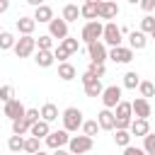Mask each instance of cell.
<instances>
[{
  "label": "cell",
  "mask_w": 155,
  "mask_h": 155,
  "mask_svg": "<svg viewBox=\"0 0 155 155\" xmlns=\"http://www.w3.org/2000/svg\"><path fill=\"white\" fill-rule=\"evenodd\" d=\"M63 128L70 133V131H78L80 126H82V111L78 109V107H68L65 111H63Z\"/></svg>",
  "instance_id": "cell-1"
},
{
  "label": "cell",
  "mask_w": 155,
  "mask_h": 155,
  "mask_svg": "<svg viewBox=\"0 0 155 155\" xmlns=\"http://www.w3.org/2000/svg\"><path fill=\"white\" fill-rule=\"evenodd\" d=\"M102 44L104 46H121V27H116V22H107L104 31H102Z\"/></svg>",
  "instance_id": "cell-2"
},
{
  "label": "cell",
  "mask_w": 155,
  "mask_h": 155,
  "mask_svg": "<svg viewBox=\"0 0 155 155\" xmlns=\"http://www.w3.org/2000/svg\"><path fill=\"white\" fill-rule=\"evenodd\" d=\"M92 150V138L90 136H70L68 140V153L70 155H82Z\"/></svg>",
  "instance_id": "cell-3"
},
{
  "label": "cell",
  "mask_w": 155,
  "mask_h": 155,
  "mask_svg": "<svg viewBox=\"0 0 155 155\" xmlns=\"http://www.w3.org/2000/svg\"><path fill=\"white\" fill-rule=\"evenodd\" d=\"M102 31H104V24L97 22V19H92V22H87V24L82 27V41H85V44L99 41V39H102Z\"/></svg>",
  "instance_id": "cell-4"
},
{
  "label": "cell",
  "mask_w": 155,
  "mask_h": 155,
  "mask_svg": "<svg viewBox=\"0 0 155 155\" xmlns=\"http://www.w3.org/2000/svg\"><path fill=\"white\" fill-rule=\"evenodd\" d=\"M34 48H36V39H34V36H19V39L15 41V53H17V58L31 56Z\"/></svg>",
  "instance_id": "cell-5"
},
{
  "label": "cell",
  "mask_w": 155,
  "mask_h": 155,
  "mask_svg": "<svg viewBox=\"0 0 155 155\" xmlns=\"http://www.w3.org/2000/svg\"><path fill=\"white\" fill-rule=\"evenodd\" d=\"M119 102H121V87L109 85V87L102 90V104H104V109H114Z\"/></svg>",
  "instance_id": "cell-6"
},
{
  "label": "cell",
  "mask_w": 155,
  "mask_h": 155,
  "mask_svg": "<svg viewBox=\"0 0 155 155\" xmlns=\"http://www.w3.org/2000/svg\"><path fill=\"white\" fill-rule=\"evenodd\" d=\"M48 36H51V39H58V41H63V39L68 36V22H65L63 17H61V19H58V17H53V19L48 22Z\"/></svg>",
  "instance_id": "cell-7"
},
{
  "label": "cell",
  "mask_w": 155,
  "mask_h": 155,
  "mask_svg": "<svg viewBox=\"0 0 155 155\" xmlns=\"http://www.w3.org/2000/svg\"><path fill=\"white\" fill-rule=\"evenodd\" d=\"M44 140H46V145H48L51 150H58V148L68 145L70 136H68V131H65V128H61V131H51V133H48Z\"/></svg>",
  "instance_id": "cell-8"
},
{
  "label": "cell",
  "mask_w": 155,
  "mask_h": 155,
  "mask_svg": "<svg viewBox=\"0 0 155 155\" xmlns=\"http://www.w3.org/2000/svg\"><path fill=\"white\" fill-rule=\"evenodd\" d=\"M87 53H90V61H92V63H104V61L109 58V51H107V46H104L102 41L87 44Z\"/></svg>",
  "instance_id": "cell-9"
},
{
  "label": "cell",
  "mask_w": 155,
  "mask_h": 155,
  "mask_svg": "<svg viewBox=\"0 0 155 155\" xmlns=\"http://www.w3.org/2000/svg\"><path fill=\"white\" fill-rule=\"evenodd\" d=\"M119 15V5H116V0H102L99 2V7H97V17L99 19H114Z\"/></svg>",
  "instance_id": "cell-10"
},
{
  "label": "cell",
  "mask_w": 155,
  "mask_h": 155,
  "mask_svg": "<svg viewBox=\"0 0 155 155\" xmlns=\"http://www.w3.org/2000/svg\"><path fill=\"white\" fill-rule=\"evenodd\" d=\"M109 58H111L114 63H131V61H133V51H131L128 46H114V48L109 51Z\"/></svg>",
  "instance_id": "cell-11"
},
{
  "label": "cell",
  "mask_w": 155,
  "mask_h": 155,
  "mask_svg": "<svg viewBox=\"0 0 155 155\" xmlns=\"http://www.w3.org/2000/svg\"><path fill=\"white\" fill-rule=\"evenodd\" d=\"M24 104L19 102V99H10L7 104H5V116L10 119V121H17V119H22L24 116Z\"/></svg>",
  "instance_id": "cell-12"
},
{
  "label": "cell",
  "mask_w": 155,
  "mask_h": 155,
  "mask_svg": "<svg viewBox=\"0 0 155 155\" xmlns=\"http://www.w3.org/2000/svg\"><path fill=\"white\" fill-rule=\"evenodd\" d=\"M131 109H133L136 119H148V116L153 114V109H150V102H148V99H143V97L133 99V102H131Z\"/></svg>",
  "instance_id": "cell-13"
},
{
  "label": "cell",
  "mask_w": 155,
  "mask_h": 155,
  "mask_svg": "<svg viewBox=\"0 0 155 155\" xmlns=\"http://www.w3.org/2000/svg\"><path fill=\"white\" fill-rule=\"evenodd\" d=\"M97 124H99L102 131H114V126H116L114 111H111V109H102V111L97 114Z\"/></svg>",
  "instance_id": "cell-14"
},
{
  "label": "cell",
  "mask_w": 155,
  "mask_h": 155,
  "mask_svg": "<svg viewBox=\"0 0 155 155\" xmlns=\"http://www.w3.org/2000/svg\"><path fill=\"white\" fill-rule=\"evenodd\" d=\"M148 46V36L143 31H131L128 34V48L131 51H143Z\"/></svg>",
  "instance_id": "cell-15"
},
{
  "label": "cell",
  "mask_w": 155,
  "mask_h": 155,
  "mask_svg": "<svg viewBox=\"0 0 155 155\" xmlns=\"http://www.w3.org/2000/svg\"><path fill=\"white\" fill-rule=\"evenodd\" d=\"M128 133L131 136H148L150 133V126H148V119H133L131 121V126H128Z\"/></svg>",
  "instance_id": "cell-16"
},
{
  "label": "cell",
  "mask_w": 155,
  "mask_h": 155,
  "mask_svg": "<svg viewBox=\"0 0 155 155\" xmlns=\"http://www.w3.org/2000/svg\"><path fill=\"white\" fill-rule=\"evenodd\" d=\"M48 133H51V124H46L44 119H39V121L31 124V128H29V136H34V138H39V140L46 138Z\"/></svg>",
  "instance_id": "cell-17"
},
{
  "label": "cell",
  "mask_w": 155,
  "mask_h": 155,
  "mask_svg": "<svg viewBox=\"0 0 155 155\" xmlns=\"http://www.w3.org/2000/svg\"><path fill=\"white\" fill-rule=\"evenodd\" d=\"M34 29H36L34 17H19V19H17V31H19L22 36H31Z\"/></svg>",
  "instance_id": "cell-18"
},
{
  "label": "cell",
  "mask_w": 155,
  "mask_h": 155,
  "mask_svg": "<svg viewBox=\"0 0 155 155\" xmlns=\"http://www.w3.org/2000/svg\"><path fill=\"white\" fill-rule=\"evenodd\" d=\"M53 19V10L48 7V5H39L36 10H34V22H51Z\"/></svg>",
  "instance_id": "cell-19"
},
{
  "label": "cell",
  "mask_w": 155,
  "mask_h": 155,
  "mask_svg": "<svg viewBox=\"0 0 155 155\" xmlns=\"http://www.w3.org/2000/svg\"><path fill=\"white\" fill-rule=\"evenodd\" d=\"M75 75H78L75 65H70V63H58V78H61V80L70 82V80H75Z\"/></svg>",
  "instance_id": "cell-20"
},
{
  "label": "cell",
  "mask_w": 155,
  "mask_h": 155,
  "mask_svg": "<svg viewBox=\"0 0 155 155\" xmlns=\"http://www.w3.org/2000/svg\"><path fill=\"white\" fill-rule=\"evenodd\" d=\"M34 61H36V65H39V68H51V65L56 63V58H53V51H39Z\"/></svg>",
  "instance_id": "cell-21"
},
{
  "label": "cell",
  "mask_w": 155,
  "mask_h": 155,
  "mask_svg": "<svg viewBox=\"0 0 155 155\" xmlns=\"http://www.w3.org/2000/svg\"><path fill=\"white\" fill-rule=\"evenodd\" d=\"M116 111H114V119H131L133 116V109H131V102H119L116 107H114Z\"/></svg>",
  "instance_id": "cell-22"
},
{
  "label": "cell",
  "mask_w": 155,
  "mask_h": 155,
  "mask_svg": "<svg viewBox=\"0 0 155 155\" xmlns=\"http://www.w3.org/2000/svg\"><path fill=\"white\" fill-rule=\"evenodd\" d=\"M39 114H41V119H44L46 124H51V121H56V119H58V107L48 102V104H44V107H41V111H39Z\"/></svg>",
  "instance_id": "cell-23"
},
{
  "label": "cell",
  "mask_w": 155,
  "mask_h": 155,
  "mask_svg": "<svg viewBox=\"0 0 155 155\" xmlns=\"http://www.w3.org/2000/svg\"><path fill=\"white\" fill-rule=\"evenodd\" d=\"M78 17H80V7L78 5H65L63 7V19L70 24V22H78Z\"/></svg>",
  "instance_id": "cell-24"
},
{
  "label": "cell",
  "mask_w": 155,
  "mask_h": 155,
  "mask_svg": "<svg viewBox=\"0 0 155 155\" xmlns=\"http://www.w3.org/2000/svg\"><path fill=\"white\" fill-rule=\"evenodd\" d=\"M140 85V75L138 73H133V70H128L126 75H124V87H128V90H136Z\"/></svg>",
  "instance_id": "cell-25"
},
{
  "label": "cell",
  "mask_w": 155,
  "mask_h": 155,
  "mask_svg": "<svg viewBox=\"0 0 155 155\" xmlns=\"http://www.w3.org/2000/svg\"><path fill=\"white\" fill-rule=\"evenodd\" d=\"M15 34L10 31H0V51H7V48H15Z\"/></svg>",
  "instance_id": "cell-26"
},
{
  "label": "cell",
  "mask_w": 155,
  "mask_h": 155,
  "mask_svg": "<svg viewBox=\"0 0 155 155\" xmlns=\"http://www.w3.org/2000/svg\"><path fill=\"white\" fill-rule=\"evenodd\" d=\"M97 7L99 5H90V2H85L82 7H80V17H85V19H97Z\"/></svg>",
  "instance_id": "cell-27"
},
{
  "label": "cell",
  "mask_w": 155,
  "mask_h": 155,
  "mask_svg": "<svg viewBox=\"0 0 155 155\" xmlns=\"http://www.w3.org/2000/svg\"><path fill=\"white\" fill-rule=\"evenodd\" d=\"M138 90H140V97H143V99H150V97H155V85H153V82H148V80H140Z\"/></svg>",
  "instance_id": "cell-28"
},
{
  "label": "cell",
  "mask_w": 155,
  "mask_h": 155,
  "mask_svg": "<svg viewBox=\"0 0 155 155\" xmlns=\"http://www.w3.org/2000/svg\"><path fill=\"white\" fill-rule=\"evenodd\" d=\"M29 128H31V126L24 121V116L17 119V121H12V133H15V136H24V133H29Z\"/></svg>",
  "instance_id": "cell-29"
},
{
  "label": "cell",
  "mask_w": 155,
  "mask_h": 155,
  "mask_svg": "<svg viewBox=\"0 0 155 155\" xmlns=\"http://www.w3.org/2000/svg\"><path fill=\"white\" fill-rule=\"evenodd\" d=\"M22 150H24V153H29V155L39 153V150H41V145H39V138H34V136L24 138V148H22Z\"/></svg>",
  "instance_id": "cell-30"
},
{
  "label": "cell",
  "mask_w": 155,
  "mask_h": 155,
  "mask_svg": "<svg viewBox=\"0 0 155 155\" xmlns=\"http://www.w3.org/2000/svg\"><path fill=\"white\" fill-rule=\"evenodd\" d=\"M102 82L99 80H94V82H90V85H85V94L87 97H102Z\"/></svg>",
  "instance_id": "cell-31"
},
{
  "label": "cell",
  "mask_w": 155,
  "mask_h": 155,
  "mask_svg": "<svg viewBox=\"0 0 155 155\" xmlns=\"http://www.w3.org/2000/svg\"><path fill=\"white\" fill-rule=\"evenodd\" d=\"M82 131H85V136H90V138H94L102 128H99V124L97 121H82V126H80Z\"/></svg>",
  "instance_id": "cell-32"
},
{
  "label": "cell",
  "mask_w": 155,
  "mask_h": 155,
  "mask_svg": "<svg viewBox=\"0 0 155 155\" xmlns=\"http://www.w3.org/2000/svg\"><path fill=\"white\" fill-rule=\"evenodd\" d=\"M114 140H116V145L126 148V145H131V133H128V131H121V128H116V133H114Z\"/></svg>",
  "instance_id": "cell-33"
},
{
  "label": "cell",
  "mask_w": 155,
  "mask_h": 155,
  "mask_svg": "<svg viewBox=\"0 0 155 155\" xmlns=\"http://www.w3.org/2000/svg\"><path fill=\"white\" fill-rule=\"evenodd\" d=\"M143 150H145V155H155V133L143 136Z\"/></svg>",
  "instance_id": "cell-34"
},
{
  "label": "cell",
  "mask_w": 155,
  "mask_h": 155,
  "mask_svg": "<svg viewBox=\"0 0 155 155\" xmlns=\"http://www.w3.org/2000/svg\"><path fill=\"white\" fill-rule=\"evenodd\" d=\"M36 48H39V51H51V48H53V39H51L48 34L39 36V39H36Z\"/></svg>",
  "instance_id": "cell-35"
},
{
  "label": "cell",
  "mask_w": 155,
  "mask_h": 155,
  "mask_svg": "<svg viewBox=\"0 0 155 155\" xmlns=\"http://www.w3.org/2000/svg\"><path fill=\"white\" fill-rule=\"evenodd\" d=\"M7 148H10L12 153H19V150L24 148V138H22V136H10V140H7Z\"/></svg>",
  "instance_id": "cell-36"
},
{
  "label": "cell",
  "mask_w": 155,
  "mask_h": 155,
  "mask_svg": "<svg viewBox=\"0 0 155 155\" xmlns=\"http://www.w3.org/2000/svg\"><path fill=\"white\" fill-rule=\"evenodd\" d=\"M153 29H155V17H153V15H145V17L140 19V31H143V34H150Z\"/></svg>",
  "instance_id": "cell-37"
},
{
  "label": "cell",
  "mask_w": 155,
  "mask_h": 155,
  "mask_svg": "<svg viewBox=\"0 0 155 155\" xmlns=\"http://www.w3.org/2000/svg\"><path fill=\"white\" fill-rule=\"evenodd\" d=\"M0 99L7 104L10 99H15V87L12 85H0Z\"/></svg>",
  "instance_id": "cell-38"
},
{
  "label": "cell",
  "mask_w": 155,
  "mask_h": 155,
  "mask_svg": "<svg viewBox=\"0 0 155 155\" xmlns=\"http://www.w3.org/2000/svg\"><path fill=\"white\" fill-rule=\"evenodd\" d=\"M61 46L68 51V53H75L78 48H80V44H78V39H70V36H65L63 41H61Z\"/></svg>",
  "instance_id": "cell-39"
},
{
  "label": "cell",
  "mask_w": 155,
  "mask_h": 155,
  "mask_svg": "<svg viewBox=\"0 0 155 155\" xmlns=\"http://www.w3.org/2000/svg\"><path fill=\"white\" fill-rule=\"evenodd\" d=\"M39 119H41V114H39V109H27V111H24V121H27L29 126H31V124H36Z\"/></svg>",
  "instance_id": "cell-40"
},
{
  "label": "cell",
  "mask_w": 155,
  "mask_h": 155,
  "mask_svg": "<svg viewBox=\"0 0 155 155\" xmlns=\"http://www.w3.org/2000/svg\"><path fill=\"white\" fill-rule=\"evenodd\" d=\"M87 70H90V73H92V75H94L97 80H99V78H102L104 73H107V68H104V63H92V65H90Z\"/></svg>",
  "instance_id": "cell-41"
},
{
  "label": "cell",
  "mask_w": 155,
  "mask_h": 155,
  "mask_svg": "<svg viewBox=\"0 0 155 155\" xmlns=\"http://www.w3.org/2000/svg\"><path fill=\"white\" fill-rule=\"evenodd\" d=\"M68 56H70V53H68V51H65V48H63V46L58 44V48L53 51V58H58L61 63H65V58H68Z\"/></svg>",
  "instance_id": "cell-42"
},
{
  "label": "cell",
  "mask_w": 155,
  "mask_h": 155,
  "mask_svg": "<svg viewBox=\"0 0 155 155\" xmlns=\"http://www.w3.org/2000/svg\"><path fill=\"white\" fill-rule=\"evenodd\" d=\"M124 155H145L143 148H136V145H126L124 148Z\"/></svg>",
  "instance_id": "cell-43"
},
{
  "label": "cell",
  "mask_w": 155,
  "mask_h": 155,
  "mask_svg": "<svg viewBox=\"0 0 155 155\" xmlns=\"http://www.w3.org/2000/svg\"><path fill=\"white\" fill-rule=\"evenodd\" d=\"M138 5H140L145 12H153V10H155V0H140Z\"/></svg>",
  "instance_id": "cell-44"
},
{
  "label": "cell",
  "mask_w": 155,
  "mask_h": 155,
  "mask_svg": "<svg viewBox=\"0 0 155 155\" xmlns=\"http://www.w3.org/2000/svg\"><path fill=\"white\" fill-rule=\"evenodd\" d=\"M94 80H97V78H94L90 70H85V73H82V85H90V82H94Z\"/></svg>",
  "instance_id": "cell-45"
},
{
  "label": "cell",
  "mask_w": 155,
  "mask_h": 155,
  "mask_svg": "<svg viewBox=\"0 0 155 155\" xmlns=\"http://www.w3.org/2000/svg\"><path fill=\"white\" fill-rule=\"evenodd\" d=\"M10 10V0H0V15Z\"/></svg>",
  "instance_id": "cell-46"
},
{
  "label": "cell",
  "mask_w": 155,
  "mask_h": 155,
  "mask_svg": "<svg viewBox=\"0 0 155 155\" xmlns=\"http://www.w3.org/2000/svg\"><path fill=\"white\" fill-rule=\"evenodd\" d=\"M31 7H39V5H44V0H27Z\"/></svg>",
  "instance_id": "cell-47"
},
{
  "label": "cell",
  "mask_w": 155,
  "mask_h": 155,
  "mask_svg": "<svg viewBox=\"0 0 155 155\" xmlns=\"http://www.w3.org/2000/svg\"><path fill=\"white\" fill-rule=\"evenodd\" d=\"M51 155H70V153H68V150H63V148H58V150H53Z\"/></svg>",
  "instance_id": "cell-48"
},
{
  "label": "cell",
  "mask_w": 155,
  "mask_h": 155,
  "mask_svg": "<svg viewBox=\"0 0 155 155\" xmlns=\"http://www.w3.org/2000/svg\"><path fill=\"white\" fill-rule=\"evenodd\" d=\"M85 2H90V5H99L102 0H85Z\"/></svg>",
  "instance_id": "cell-49"
},
{
  "label": "cell",
  "mask_w": 155,
  "mask_h": 155,
  "mask_svg": "<svg viewBox=\"0 0 155 155\" xmlns=\"http://www.w3.org/2000/svg\"><path fill=\"white\" fill-rule=\"evenodd\" d=\"M128 2H131V5H138V2H140V0H128Z\"/></svg>",
  "instance_id": "cell-50"
},
{
  "label": "cell",
  "mask_w": 155,
  "mask_h": 155,
  "mask_svg": "<svg viewBox=\"0 0 155 155\" xmlns=\"http://www.w3.org/2000/svg\"><path fill=\"white\" fill-rule=\"evenodd\" d=\"M34 155H48V153H44V150H39V153H34Z\"/></svg>",
  "instance_id": "cell-51"
},
{
  "label": "cell",
  "mask_w": 155,
  "mask_h": 155,
  "mask_svg": "<svg viewBox=\"0 0 155 155\" xmlns=\"http://www.w3.org/2000/svg\"><path fill=\"white\" fill-rule=\"evenodd\" d=\"M150 36H153V39H155V29H153V31H150Z\"/></svg>",
  "instance_id": "cell-52"
},
{
  "label": "cell",
  "mask_w": 155,
  "mask_h": 155,
  "mask_svg": "<svg viewBox=\"0 0 155 155\" xmlns=\"http://www.w3.org/2000/svg\"><path fill=\"white\" fill-rule=\"evenodd\" d=\"M153 17H155V10H153Z\"/></svg>",
  "instance_id": "cell-53"
},
{
  "label": "cell",
  "mask_w": 155,
  "mask_h": 155,
  "mask_svg": "<svg viewBox=\"0 0 155 155\" xmlns=\"http://www.w3.org/2000/svg\"><path fill=\"white\" fill-rule=\"evenodd\" d=\"M0 31H2V29H0Z\"/></svg>",
  "instance_id": "cell-54"
}]
</instances>
